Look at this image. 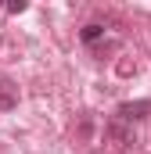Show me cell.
Wrapping results in <instances>:
<instances>
[{"label":"cell","mask_w":151,"mask_h":154,"mask_svg":"<svg viewBox=\"0 0 151 154\" xmlns=\"http://www.w3.org/2000/svg\"><path fill=\"white\" fill-rule=\"evenodd\" d=\"M18 108V86L0 79V111H14Z\"/></svg>","instance_id":"cell-3"},{"label":"cell","mask_w":151,"mask_h":154,"mask_svg":"<svg viewBox=\"0 0 151 154\" xmlns=\"http://www.w3.org/2000/svg\"><path fill=\"white\" fill-rule=\"evenodd\" d=\"M104 133H108V140L119 143V147H130V143H133V129H130L126 122H119V118H112V122L104 125Z\"/></svg>","instance_id":"cell-2"},{"label":"cell","mask_w":151,"mask_h":154,"mask_svg":"<svg viewBox=\"0 0 151 154\" xmlns=\"http://www.w3.org/2000/svg\"><path fill=\"white\" fill-rule=\"evenodd\" d=\"M7 11H11V14H22V11H25V0H11Z\"/></svg>","instance_id":"cell-5"},{"label":"cell","mask_w":151,"mask_h":154,"mask_svg":"<svg viewBox=\"0 0 151 154\" xmlns=\"http://www.w3.org/2000/svg\"><path fill=\"white\" fill-rule=\"evenodd\" d=\"M148 115H151V100H126L115 111V118L126 122V125H133V122H140V118H148Z\"/></svg>","instance_id":"cell-1"},{"label":"cell","mask_w":151,"mask_h":154,"mask_svg":"<svg viewBox=\"0 0 151 154\" xmlns=\"http://www.w3.org/2000/svg\"><path fill=\"white\" fill-rule=\"evenodd\" d=\"M79 36H83V43H97V39L104 36V25H101V22H90V25H83Z\"/></svg>","instance_id":"cell-4"}]
</instances>
